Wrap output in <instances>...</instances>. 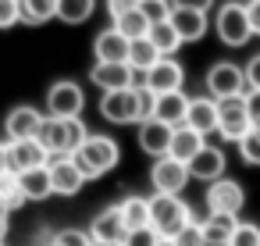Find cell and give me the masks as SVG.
I'll list each match as a JSON object with an SVG mask.
<instances>
[{"mask_svg": "<svg viewBox=\"0 0 260 246\" xmlns=\"http://www.w3.org/2000/svg\"><path fill=\"white\" fill-rule=\"evenodd\" d=\"M43 121H47V114H43L40 107H32V104H18V107L8 111V118H4V132H8V139H36L40 129H43Z\"/></svg>", "mask_w": 260, "mask_h": 246, "instance_id": "4fadbf2b", "label": "cell"}, {"mask_svg": "<svg viewBox=\"0 0 260 246\" xmlns=\"http://www.w3.org/2000/svg\"><path fill=\"white\" fill-rule=\"evenodd\" d=\"M196 214L182 196H168V193H153L150 196V228L160 239H175L185 225H192Z\"/></svg>", "mask_w": 260, "mask_h": 246, "instance_id": "7a4b0ae2", "label": "cell"}, {"mask_svg": "<svg viewBox=\"0 0 260 246\" xmlns=\"http://www.w3.org/2000/svg\"><path fill=\"white\" fill-rule=\"evenodd\" d=\"M100 118L111 121V125H136L139 121V93H136V86L104 93L100 97Z\"/></svg>", "mask_w": 260, "mask_h": 246, "instance_id": "9c48e42d", "label": "cell"}, {"mask_svg": "<svg viewBox=\"0 0 260 246\" xmlns=\"http://www.w3.org/2000/svg\"><path fill=\"white\" fill-rule=\"evenodd\" d=\"M246 15H249V29H253V36H260V0H246Z\"/></svg>", "mask_w": 260, "mask_h": 246, "instance_id": "7bdbcfd3", "label": "cell"}, {"mask_svg": "<svg viewBox=\"0 0 260 246\" xmlns=\"http://www.w3.org/2000/svg\"><path fill=\"white\" fill-rule=\"evenodd\" d=\"M0 203H4L8 210H15V207L25 203V193H22V178H18V171H0Z\"/></svg>", "mask_w": 260, "mask_h": 246, "instance_id": "1f68e13d", "label": "cell"}, {"mask_svg": "<svg viewBox=\"0 0 260 246\" xmlns=\"http://www.w3.org/2000/svg\"><path fill=\"white\" fill-rule=\"evenodd\" d=\"M157 61H160V50H157L150 40H132V50H128V68H132L136 75H146Z\"/></svg>", "mask_w": 260, "mask_h": 246, "instance_id": "83f0119b", "label": "cell"}, {"mask_svg": "<svg viewBox=\"0 0 260 246\" xmlns=\"http://www.w3.org/2000/svg\"><path fill=\"white\" fill-rule=\"evenodd\" d=\"M203 246H232V242H221V239H203Z\"/></svg>", "mask_w": 260, "mask_h": 246, "instance_id": "bcb514c9", "label": "cell"}, {"mask_svg": "<svg viewBox=\"0 0 260 246\" xmlns=\"http://www.w3.org/2000/svg\"><path fill=\"white\" fill-rule=\"evenodd\" d=\"M164 4H171V0H164Z\"/></svg>", "mask_w": 260, "mask_h": 246, "instance_id": "f907efd6", "label": "cell"}, {"mask_svg": "<svg viewBox=\"0 0 260 246\" xmlns=\"http://www.w3.org/2000/svg\"><path fill=\"white\" fill-rule=\"evenodd\" d=\"M50 178H54V196H79L82 186L89 182L82 175V168L75 164V157H50Z\"/></svg>", "mask_w": 260, "mask_h": 246, "instance_id": "5bb4252c", "label": "cell"}, {"mask_svg": "<svg viewBox=\"0 0 260 246\" xmlns=\"http://www.w3.org/2000/svg\"><path fill=\"white\" fill-rule=\"evenodd\" d=\"M146 40L160 50V57H175L178 47H182V36H178V29L171 25V18H157V22L150 25V36H146Z\"/></svg>", "mask_w": 260, "mask_h": 246, "instance_id": "d4e9b609", "label": "cell"}, {"mask_svg": "<svg viewBox=\"0 0 260 246\" xmlns=\"http://www.w3.org/2000/svg\"><path fill=\"white\" fill-rule=\"evenodd\" d=\"M224 168H228V157H224V150L221 146H203L192 161H189V175L196 178V182H214V178H221L224 175Z\"/></svg>", "mask_w": 260, "mask_h": 246, "instance_id": "d6986e66", "label": "cell"}, {"mask_svg": "<svg viewBox=\"0 0 260 246\" xmlns=\"http://www.w3.org/2000/svg\"><path fill=\"white\" fill-rule=\"evenodd\" d=\"M242 97H246V111H249L253 125H260V89H246Z\"/></svg>", "mask_w": 260, "mask_h": 246, "instance_id": "60d3db41", "label": "cell"}, {"mask_svg": "<svg viewBox=\"0 0 260 246\" xmlns=\"http://www.w3.org/2000/svg\"><path fill=\"white\" fill-rule=\"evenodd\" d=\"M57 242L61 246H93V235H89V228H61Z\"/></svg>", "mask_w": 260, "mask_h": 246, "instance_id": "d590c367", "label": "cell"}, {"mask_svg": "<svg viewBox=\"0 0 260 246\" xmlns=\"http://www.w3.org/2000/svg\"><path fill=\"white\" fill-rule=\"evenodd\" d=\"M185 114H189V97H185L182 89H178V93L157 97V107H153V118H157V121L178 129V125H185Z\"/></svg>", "mask_w": 260, "mask_h": 246, "instance_id": "603a6c76", "label": "cell"}, {"mask_svg": "<svg viewBox=\"0 0 260 246\" xmlns=\"http://www.w3.org/2000/svg\"><path fill=\"white\" fill-rule=\"evenodd\" d=\"M57 18V0H22V22L25 25H47Z\"/></svg>", "mask_w": 260, "mask_h": 246, "instance_id": "f546056e", "label": "cell"}, {"mask_svg": "<svg viewBox=\"0 0 260 246\" xmlns=\"http://www.w3.org/2000/svg\"><path fill=\"white\" fill-rule=\"evenodd\" d=\"M89 235H93V239H104V242H125L128 225H125V218H121V207H118V203H114V207H104V210L89 221Z\"/></svg>", "mask_w": 260, "mask_h": 246, "instance_id": "ffe728a7", "label": "cell"}, {"mask_svg": "<svg viewBox=\"0 0 260 246\" xmlns=\"http://www.w3.org/2000/svg\"><path fill=\"white\" fill-rule=\"evenodd\" d=\"M160 242V235L146 225V228H136V232H128L125 235V246H157Z\"/></svg>", "mask_w": 260, "mask_h": 246, "instance_id": "8d00e7d4", "label": "cell"}, {"mask_svg": "<svg viewBox=\"0 0 260 246\" xmlns=\"http://www.w3.org/2000/svg\"><path fill=\"white\" fill-rule=\"evenodd\" d=\"M136 82H143L150 93H157V97H164V93H178L182 86H185V68L175 61V57H160L146 75H139Z\"/></svg>", "mask_w": 260, "mask_h": 246, "instance_id": "8fae6325", "label": "cell"}, {"mask_svg": "<svg viewBox=\"0 0 260 246\" xmlns=\"http://www.w3.org/2000/svg\"><path fill=\"white\" fill-rule=\"evenodd\" d=\"M72 157H75V164L82 168V175L93 182V178L107 175L111 168H118V161H121V146H118L111 136H104V132H89V136L82 139V146H79Z\"/></svg>", "mask_w": 260, "mask_h": 246, "instance_id": "6da1fadb", "label": "cell"}, {"mask_svg": "<svg viewBox=\"0 0 260 246\" xmlns=\"http://www.w3.org/2000/svg\"><path fill=\"white\" fill-rule=\"evenodd\" d=\"M18 178H22V193H25V200L43 203V200H50V196H54L50 168H32V171H25V175H18Z\"/></svg>", "mask_w": 260, "mask_h": 246, "instance_id": "cb8c5ba5", "label": "cell"}, {"mask_svg": "<svg viewBox=\"0 0 260 246\" xmlns=\"http://www.w3.org/2000/svg\"><path fill=\"white\" fill-rule=\"evenodd\" d=\"M136 72L128 68V65H100V61H93V68H89V82L100 89V93H111V89H128V86H136Z\"/></svg>", "mask_w": 260, "mask_h": 246, "instance_id": "2e32d148", "label": "cell"}, {"mask_svg": "<svg viewBox=\"0 0 260 246\" xmlns=\"http://www.w3.org/2000/svg\"><path fill=\"white\" fill-rule=\"evenodd\" d=\"M185 125H192V129L203 132V136L217 132V100H214V97H189Z\"/></svg>", "mask_w": 260, "mask_h": 246, "instance_id": "7402d4cb", "label": "cell"}, {"mask_svg": "<svg viewBox=\"0 0 260 246\" xmlns=\"http://www.w3.org/2000/svg\"><path fill=\"white\" fill-rule=\"evenodd\" d=\"M82 111H86V93L79 82L61 79L47 89V114L50 118H82Z\"/></svg>", "mask_w": 260, "mask_h": 246, "instance_id": "ba28073f", "label": "cell"}, {"mask_svg": "<svg viewBox=\"0 0 260 246\" xmlns=\"http://www.w3.org/2000/svg\"><path fill=\"white\" fill-rule=\"evenodd\" d=\"M210 29H214V36H217L224 47H246L249 36H253L246 4H242V0H224V4H217Z\"/></svg>", "mask_w": 260, "mask_h": 246, "instance_id": "277c9868", "label": "cell"}, {"mask_svg": "<svg viewBox=\"0 0 260 246\" xmlns=\"http://www.w3.org/2000/svg\"><path fill=\"white\" fill-rule=\"evenodd\" d=\"M8 164H11V171L25 175L32 168H47L50 164V150L40 143V136L36 139H8Z\"/></svg>", "mask_w": 260, "mask_h": 246, "instance_id": "7c38bea8", "label": "cell"}, {"mask_svg": "<svg viewBox=\"0 0 260 246\" xmlns=\"http://www.w3.org/2000/svg\"><path fill=\"white\" fill-rule=\"evenodd\" d=\"M128 50H132V40H125L114 25L100 29L93 40V57L100 65H128Z\"/></svg>", "mask_w": 260, "mask_h": 246, "instance_id": "9a60e30c", "label": "cell"}, {"mask_svg": "<svg viewBox=\"0 0 260 246\" xmlns=\"http://www.w3.org/2000/svg\"><path fill=\"white\" fill-rule=\"evenodd\" d=\"M203 203H207V214H232V218H239L242 207H246V189H242L235 178L221 175V178L207 182Z\"/></svg>", "mask_w": 260, "mask_h": 246, "instance_id": "8992f818", "label": "cell"}, {"mask_svg": "<svg viewBox=\"0 0 260 246\" xmlns=\"http://www.w3.org/2000/svg\"><path fill=\"white\" fill-rule=\"evenodd\" d=\"M118 207H121V218H125L128 232H136V228H146V225H150V196L132 193V196H125Z\"/></svg>", "mask_w": 260, "mask_h": 246, "instance_id": "484cf974", "label": "cell"}, {"mask_svg": "<svg viewBox=\"0 0 260 246\" xmlns=\"http://www.w3.org/2000/svg\"><path fill=\"white\" fill-rule=\"evenodd\" d=\"M0 246H4V239H0Z\"/></svg>", "mask_w": 260, "mask_h": 246, "instance_id": "816d5d0a", "label": "cell"}, {"mask_svg": "<svg viewBox=\"0 0 260 246\" xmlns=\"http://www.w3.org/2000/svg\"><path fill=\"white\" fill-rule=\"evenodd\" d=\"M217 0H171V8H189V11H214Z\"/></svg>", "mask_w": 260, "mask_h": 246, "instance_id": "b9f144b4", "label": "cell"}, {"mask_svg": "<svg viewBox=\"0 0 260 246\" xmlns=\"http://www.w3.org/2000/svg\"><path fill=\"white\" fill-rule=\"evenodd\" d=\"M253 118L246 111V97H228V100H217V136L224 143H239L246 132H253Z\"/></svg>", "mask_w": 260, "mask_h": 246, "instance_id": "5b68a950", "label": "cell"}, {"mask_svg": "<svg viewBox=\"0 0 260 246\" xmlns=\"http://www.w3.org/2000/svg\"><path fill=\"white\" fill-rule=\"evenodd\" d=\"M93 246H125V242H104V239H93Z\"/></svg>", "mask_w": 260, "mask_h": 246, "instance_id": "c3c4849f", "label": "cell"}, {"mask_svg": "<svg viewBox=\"0 0 260 246\" xmlns=\"http://www.w3.org/2000/svg\"><path fill=\"white\" fill-rule=\"evenodd\" d=\"M22 25V0H0V29Z\"/></svg>", "mask_w": 260, "mask_h": 246, "instance_id": "e575fe53", "label": "cell"}, {"mask_svg": "<svg viewBox=\"0 0 260 246\" xmlns=\"http://www.w3.org/2000/svg\"><path fill=\"white\" fill-rule=\"evenodd\" d=\"M207 97L214 100H228V97H242L246 93V68L235 61H217L207 72Z\"/></svg>", "mask_w": 260, "mask_h": 246, "instance_id": "52a82bcc", "label": "cell"}, {"mask_svg": "<svg viewBox=\"0 0 260 246\" xmlns=\"http://www.w3.org/2000/svg\"><path fill=\"white\" fill-rule=\"evenodd\" d=\"M203 146H207V136H203V132H196L192 125H178V129H175V136H171L168 157H175V161L189 164V161H192Z\"/></svg>", "mask_w": 260, "mask_h": 246, "instance_id": "44dd1931", "label": "cell"}, {"mask_svg": "<svg viewBox=\"0 0 260 246\" xmlns=\"http://www.w3.org/2000/svg\"><path fill=\"white\" fill-rule=\"evenodd\" d=\"M104 8H107V15H111V22H114V18L128 15V11H139L143 0H104Z\"/></svg>", "mask_w": 260, "mask_h": 246, "instance_id": "74e56055", "label": "cell"}, {"mask_svg": "<svg viewBox=\"0 0 260 246\" xmlns=\"http://www.w3.org/2000/svg\"><path fill=\"white\" fill-rule=\"evenodd\" d=\"M171 136H175V129L164 125V121H157V118L139 121V150H143L146 157H153V161H157V157H168Z\"/></svg>", "mask_w": 260, "mask_h": 246, "instance_id": "ac0fdd59", "label": "cell"}, {"mask_svg": "<svg viewBox=\"0 0 260 246\" xmlns=\"http://www.w3.org/2000/svg\"><path fill=\"white\" fill-rule=\"evenodd\" d=\"M256 129H260V125H256Z\"/></svg>", "mask_w": 260, "mask_h": 246, "instance_id": "f5cc1de1", "label": "cell"}, {"mask_svg": "<svg viewBox=\"0 0 260 246\" xmlns=\"http://www.w3.org/2000/svg\"><path fill=\"white\" fill-rule=\"evenodd\" d=\"M157 246H178V242H175V239H160Z\"/></svg>", "mask_w": 260, "mask_h": 246, "instance_id": "681fc988", "label": "cell"}, {"mask_svg": "<svg viewBox=\"0 0 260 246\" xmlns=\"http://www.w3.org/2000/svg\"><path fill=\"white\" fill-rule=\"evenodd\" d=\"M189 164L175 161V157H157L153 168H150V182H153V193H168V196H182V189L189 186Z\"/></svg>", "mask_w": 260, "mask_h": 246, "instance_id": "30bf717a", "label": "cell"}, {"mask_svg": "<svg viewBox=\"0 0 260 246\" xmlns=\"http://www.w3.org/2000/svg\"><path fill=\"white\" fill-rule=\"evenodd\" d=\"M235 225H239V218H232V214H207V218H200L203 239H221V242H228L232 232H235Z\"/></svg>", "mask_w": 260, "mask_h": 246, "instance_id": "4dcf8cb0", "label": "cell"}, {"mask_svg": "<svg viewBox=\"0 0 260 246\" xmlns=\"http://www.w3.org/2000/svg\"><path fill=\"white\" fill-rule=\"evenodd\" d=\"M8 228H11V210L0 203V239H8Z\"/></svg>", "mask_w": 260, "mask_h": 246, "instance_id": "ee69618b", "label": "cell"}, {"mask_svg": "<svg viewBox=\"0 0 260 246\" xmlns=\"http://www.w3.org/2000/svg\"><path fill=\"white\" fill-rule=\"evenodd\" d=\"M96 11V0H57V18L64 25H82Z\"/></svg>", "mask_w": 260, "mask_h": 246, "instance_id": "f1b7e54d", "label": "cell"}, {"mask_svg": "<svg viewBox=\"0 0 260 246\" xmlns=\"http://www.w3.org/2000/svg\"><path fill=\"white\" fill-rule=\"evenodd\" d=\"M36 246H61V242H57V235H50V239H43V242H36Z\"/></svg>", "mask_w": 260, "mask_h": 246, "instance_id": "7dc6e473", "label": "cell"}, {"mask_svg": "<svg viewBox=\"0 0 260 246\" xmlns=\"http://www.w3.org/2000/svg\"><path fill=\"white\" fill-rule=\"evenodd\" d=\"M0 171H11V164H8V139L0 143Z\"/></svg>", "mask_w": 260, "mask_h": 246, "instance_id": "f6af8a7d", "label": "cell"}, {"mask_svg": "<svg viewBox=\"0 0 260 246\" xmlns=\"http://www.w3.org/2000/svg\"><path fill=\"white\" fill-rule=\"evenodd\" d=\"M168 18H171V25L178 29L182 43H200V40H203V36L210 33V18H207V11L171 8V11H168Z\"/></svg>", "mask_w": 260, "mask_h": 246, "instance_id": "e0dca14e", "label": "cell"}, {"mask_svg": "<svg viewBox=\"0 0 260 246\" xmlns=\"http://www.w3.org/2000/svg\"><path fill=\"white\" fill-rule=\"evenodd\" d=\"M228 242L232 246H260V225L256 221H239Z\"/></svg>", "mask_w": 260, "mask_h": 246, "instance_id": "836d02e7", "label": "cell"}, {"mask_svg": "<svg viewBox=\"0 0 260 246\" xmlns=\"http://www.w3.org/2000/svg\"><path fill=\"white\" fill-rule=\"evenodd\" d=\"M86 136L89 132H86V121L82 118H50L47 114V121L40 129V143L50 150V157H72L82 146Z\"/></svg>", "mask_w": 260, "mask_h": 246, "instance_id": "3957f363", "label": "cell"}, {"mask_svg": "<svg viewBox=\"0 0 260 246\" xmlns=\"http://www.w3.org/2000/svg\"><path fill=\"white\" fill-rule=\"evenodd\" d=\"M125 40H146L150 36V25H153V18L139 8V11H128V15H121V18H114L111 22Z\"/></svg>", "mask_w": 260, "mask_h": 246, "instance_id": "4316f807", "label": "cell"}, {"mask_svg": "<svg viewBox=\"0 0 260 246\" xmlns=\"http://www.w3.org/2000/svg\"><path fill=\"white\" fill-rule=\"evenodd\" d=\"M239 157L249 164V168H260V129H253V132H246L239 143Z\"/></svg>", "mask_w": 260, "mask_h": 246, "instance_id": "d6a6232c", "label": "cell"}, {"mask_svg": "<svg viewBox=\"0 0 260 246\" xmlns=\"http://www.w3.org/2000/svg\"><path fill=\"white\" fill-rule=\"evenodd\" d=\"M175 242H178V246H203V228H200V221L185 225V228L175 235Z\"/></svg>", "mask_w": 260, "mask_h": 246, "instance_id": "f35d334b", "label": "cell"}, {"mask_svg": "<svg viewBox=\"0 0 260 246\" xmlns=\"http://www.w3.org/2000/svg\"><path fill=\"white\" fill-rule=\"evenodd\" d=\"M242 68H246V89H260V54H253Z\"/></svg>", "mask_w": 260, "mask_h": 246, "instance_id": "ab89813d", "label": "cell"}]
</instances>
